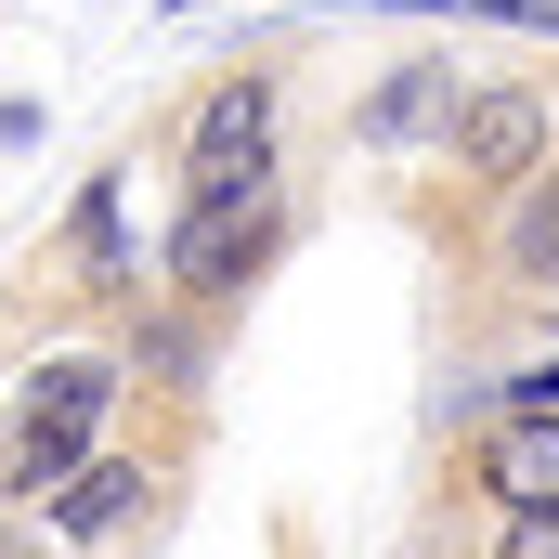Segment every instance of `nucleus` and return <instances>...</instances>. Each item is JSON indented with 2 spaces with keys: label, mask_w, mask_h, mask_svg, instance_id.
<instances>
[{
  "label": "nucleus",
  "mask_w": 559,
  "mask_h": 559,
  "mask_svg": "<svg viewBox=\"0 0 559 559\" xmlns=\"http://www.w3.org/2000/svg\"><path fill=\"white\" fill-rule=\"evenodd\" d=\"M118 429H131V352L118 338H52V352L0 365V508L39 521Z\"/></svg>",
  "instance_id": "1"
},
{
  "label": "nucleus",
  "mask_w": 559,
  "mask_h": 559,
  "mask_svg": "<svg viewBox=\"0 0 559 559\" xmlns=\"http://www.w3.org/2000/svg\"><path fill=\"white\" fill-rule=\"evenodd\" d=\"M299 235H312L299 169H286V182H248V195H169V222H156V299H182V312L235 325V312L286 274V248H299Z\"/></svg>",
  "instance_id": "2"
},
{
  "label": "nucleus",
  "mask_w": 559,
  "mask_h": 559,
  "mask_svg": "<svg viewBox=\"0 0 559 559\" xmlns=\"http://www.w3.org/2000/svg\"><path fill=\"white\" fill-rule=\"evenodd\" d=\"M547 156H559V66H468L455 118H442V143H429L442 195H455L468 222H495Z\"/></svg>",
  "instance_id": "3"
},
{
  "label": "nucleus",
  "mask_w": 559,
  "mask_h": 559,
  "mask_svg": "<svg viewBox=\"0 0 559 559\" xmlns=\"http://www.w3.org/2000/svg\"><path fill=\"white\" fill-rule=\"evenodd\" d=\"M248 182H286V66L274 52H222L169 105V195H248Z\"/></svg>",
  "instance_id": "4"
},
{
  "label": "nucleus",
  "mask_w": 559,
  "mask_h": 559,
  "mask_svg": "<svg viewBox=\"0 0 559 559\" xmlns=\"http://www.w3.org/2000/svg\"><path fill=\"white\" fill-rule=\"evenodd\" d=\"M195 442H209V417H169L156 442H105L39 521H52V547L66 559H143V547H169V521H182V468H195Z\"/></svg>",
  "instance_id": "5"
},
{
  "label": "nucleus",
  "mask_w": 559,
  "mask_h": 559,
  "mask_svg": "<svg viewBox=\"0 0 559 559\" xmlns=\"http://www.w3.org/2000/svg\"><path fill=\"white\" fill-rule=\"evenodd\" d=\"M26 274L52 286V312H79V325H118L143 286H156V261L131 248V182H118V169H92V182L66 195V222L26 248Z\"/></svg>",
  "instance_id": "6"
},
{
  "label": "nucleus",
  "mask_w": 559,
  "mask_h": 559,
  "mask_svg": "<svg viewBox=\"0 0 559 559\" xmlns=\"http://www.w3.org/2000/svg\"><path fill=\"white\" fill-rule=\"evenodd\" d=\"M468 261H481V299H495L508 325L559 338V156L508 195V209H495V222H481V248H468Z\"/></svg>",
  "instance_id": "7"
},
{
  "label": "nucleus",
  "mask_w": 559,
  "mask_h": 559,
  "mask_svg": "<svg viewBox=\"0 0 559 559\" xmlns=\"http://www.w3.org/2000/svg\"><path fill=\"white\" fill-rule=\"evenodd\" d=\"M455 92H468V52H404V66H378V79L352 92L338 143H352V156H429L442 118H455Z\"/></svg>",
  "instance_id": "8"
},
{
  "label": "nucleus",
  "mask_w": 559,
  "mask_h": 559,
  "mask_svg": "<svg viewBox=\"0 0 559 559\" xmlns=\"http://www.w3.org/2000/svg\"><path fill=\"white\" fill-rule=\"evenodd\" d=\"M105 338L131 352V391H156L169 417H209V378H222V325H209V312H182V299H156V286H143Z\"/></svg>",
  "instance_id": "9"
},
{
  "label": "nucleus",
  "mask_w": 559,
  "mask_h": 559,
  "mask_svg": "<svg viewBox=\"0 0 559 559\" xmlns=\"http://www.w3.org/2000/svg\"><path fill=\"white\" fill-rule=\"evenodd\" d=\"M468 495H481V508L559 495V417H495V429H468Z\"/></svg>",
  "instance_id": "10"
},
{
  "label": "nucleus",
  "mask_w": 559,
  "mask_h": 559,
  "mask_svg": "<svg viewBox=\"0 0 559 559\" xmlns=\"http://www.w3.org/2000/svg\"><path fill=\"white\" fill-rule=\"evenodd\" d=\"M481 559H559V495H521V508H495V547Z\"/></svg>",
  "instance_id": "11"
},
{
  "label": "nucleus",
  "mask_w": 559,
  "mask_h": 559,
  "mask_svg": "<svg viewBox=\"0 0 559 559\" xmlns=\"http://www.w3.org/2000/svg\"><path fill=\"white\" fill-rule=\"evenodd\" d=\"M39 131H52V105H39V92H0V156H26Z\"/></svg>",
  "instance_id": "12"
},
{
  "label": "nucleus",
  "mask_w": 559,
  "mask_h": 559,
  "mask_svg": "<svg viewBox=\"0 0 559 559\" xmlns=\"http://www.w3.org/2000/svg\"><path fill=\"white\" fill-rule=\"evenodd\" d=\"M0 559H66V547H52V521H26V508H0Z\"/></svg>",
  "instance_id": "13"
}]
</instances>
